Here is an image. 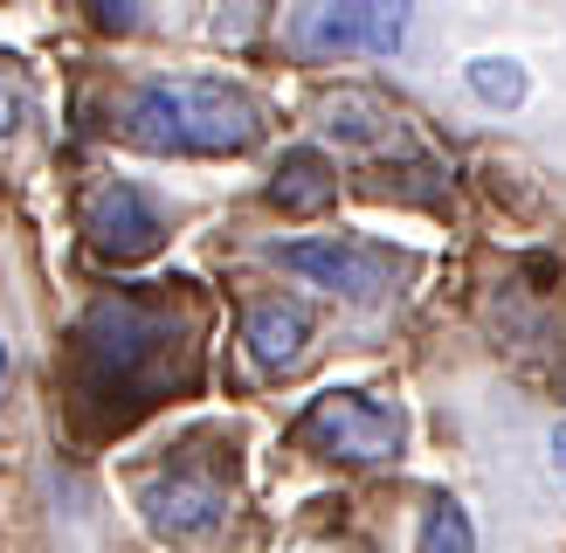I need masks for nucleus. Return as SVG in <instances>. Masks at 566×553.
Returning <instances> with one entry per match:
<instances>
[{"mask_svg": "<svg viewBox=\"0 0 566 553\" xmlns=\"http://www.w3.org/2000/svg\"><path fill=\"white\" fill-rule=\"evenodd\" d=\"M111 132L138 153H159V159H235V153H256L263 146V104L229 76H146L132 83L111 111Z\"/></svg>", "mask_w": 566, "mask_h": 553, "instance_id": "obj_1", "label": "nucleus"}, {"mask_svg": "<svg viewBox=\"0 0 566 553\" xmlns=\"http://www.w3.org/2000/svg\"><path fill=\"white\" fill-rule=\"evenodd\" d=\"M76 346H83V374L91 387H132L146 395L138 380H159L174 346H187V325L174 319L166 298H146V291H118V298H97L76 325Z\"/></svg>", "mask_w": 566, "mask_h": 553, "instance_id": "obj_2", "label": "nucleus"}, {"mask_svg": "<svg viewBox=\"0 0 566 553\" xmlns=\"http://www.w3.org/2000/svg\"><path fill=\"white\" fill-rule=\"evenodd\" d=\"M415 0H291L283 49L297 63H338V55H394L408 42Z\"/></svg>", "mask_w": 566, "mask_h": 553, "instance_id": "obj_3", "label": "nucleus"}, {"mask_svg": "<svg viewBox=\"0 0 566 553\" xmlns=\"http://www.w3.org/2000/svg\"><path fill=\"white\" fill-rule=\"evenodd\" d=\"M291 436L304 450L338 457V463H387V457H401V442H408V415L380 395H366V387H325V395L297 415Z\"/></svg>", "mask_w": 566, "mask_h": 553, "instance_id": "obj_4", "label": "nucleus"}, {"mask_svg": "<svg viewBox=\"0 0 566 553\" xmlns=\"http://www.w3.org/2000/svg\"><path fill=\"white\" fill-rule=\"evenodd\" d=\"M270 263L332 298H346V304H387L401 291V257L366 236H297V242H276Z\"/></svg>", "mask_w": 566, "mask_h": 553, "instance_id": "obj_5", "label": "nucleus"}, {"mask_svg": "<svg viewBox=\"0 0 566 553\" xmlns=\"http://www.w3.org/2000/svg\"><path fill=\"white\" fill-rule=\"evenodd\" d=\"M166 236H174L166 201L138 180H97L91 201H83V242H91L104 263H146L166 249Z\"/></svg>", "mask_w": 566, "mask_h": 553, "instance_id": "obj_6", "label": "nucleus"}, {"mask_svg": "<svg viewBox=\"0 0 566 553\" xmlns=\"http://www.w3.org/2000/svg\"><path fill=\"white\" fill-rule=\"evenodd\" d=\"M138 512H146V525L159 540H208L229 519V478H221V463L180 457L159 478L138 484Z\"/></svg>", "mask_w": 566, "mask_h": 553, "instance_id": "obj_7", "label": "nucleus"}, {"mask_svg": "<svg viewBox=\"0 0 566 553\" xmlns=\"http://www.w3.org/2000/svg\"><path fill=\"white\" fill-rule=\"evenodd\" d=\"M318 346V319L297 298H256L242 312V353L256 374H297Z\"/></svg>", "mask_w": 566, "mask_h": 553, "instance_id": "obj_8", "label": "nucleus"}, {"mask_svg": "<svg viewBox=\"0 0 566 553\" xmlns=\"http://www.w3.org/2000/svg\"><path fill=\"white\" fill-rule=\"evenodd\" d=\"M270 201L283 215H297V221H318L338 201V166L318 146H291L276 159V174H270Z\"/></svg>", "mask_w": 566, "mask_h": 553, "instance_id": "obj_9", "label": "nucleus"}, {"mask_svg": "<svg viewBox=\"0 0 566 553\" xmlns=\"http://www.w3.org/2000/svg\"><path fill=\"white\" fill-rule=\"evenodd\" d=\"M325 132L338 146H387V138H401V111H394L380 91H338L325 97Z\"/></svg>", "mask_w": 566, "mask_h": 553, "instance_id": "obj_10", "label": "nucleus"}, {"mask_svg": "<svg viewBox=\"0 0 566 553\" xmlns=\"http://www.w3.org/2000/svg\"><path fill=\"white\" fill-rule=\"evenodd\" d=\"M415 553H476V525L457 498H436L421 512V533H415Z\"/></svg>", "mask_w": 566, "mask_h": 553, "instance_id": "obj_11", "label": "nucleus"}, {"mask_svg": "<svg viewBox=\"0 0 566 553\" xmlns=\"http://www.w3.org/2000/svg\"><path fill=\"white\" fill-rule=\"evenodd\" d=\"M463 83H470V91L484 97V104H497V111H518V104H525V91H532L525 70L512 63V55H470Z\"/></svg>", "mask_w": 566, "mask_h": 553, "instance_id": "obj_12", "label": "nucleus"}, {"mask_svg": "<svg viewBox=\"0 0 566 553\" xmlns=\"http://www.w3.org/2000/svg\"><path fill=\"white\" fill-rule=\"evenodd\" d=\"M28 118V70L14 55H0V138H14Z\"/></svg>", "mask_w": 566, "mask_h": 553, "instance_id": "obj_13", "label": "nucleus"}, {"mask_svg": "<svg viewBox=\"0 0 566 553\" xmlns=\"http://www.w3.org/2000/svg\"><path fill=\"white\" fill-rule=\"evenodd\" d=\"M97 28H111V35H125V28H138V0H91Z\"/></svg>", "mask_w": 566, "mask_h": 553, "instance_id": "obj_14", "label": "nucleus"}, {"mask_svg": "<svg viewBox=\"0 0 566 553\" xmlns=\"http://www.w3.org/2000/svg\"><path fill=\"white\" fill-rule=\"evenodd\" d=\"M553 470H559V478H566V422L553 429Z\"/></svg>", "mask_w": 566, "mask_h": 553, "instance_id": "obj_15", "label": "nucleus"}, {"mask_svg": "<svg viewBox=\"0 0 566 553\" xmlns=\"http://www.w3.org/2000/svg\"><path fill=\"white\" fill-rule=\"evenodd\" d=\"M0 387H8V346H0Z\"/></svg>", "mask_w": 566, "mask_h": 553, "instance_id": "obj_16", "label": "nucleus"}]
</instances>
